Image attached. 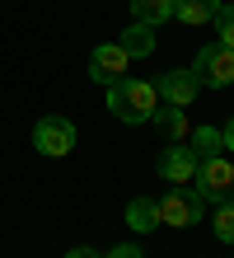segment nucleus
<instances>
[{
    "instance_id": "nucleus-19",
    "label": "nucleus",
    "mask_w": 234,
    "mask_h": 258,
    "mask_svg": "<svg viewBox=\"0 0 234 258\" xmlns=\"http://www.w3.org/2000/svg\"><path fill=\"white\" fill-rule=\"evenodd\" d=\"M66 258H103V253H94V249H70Z\"/></svg>"
},
{
    "instance_id": "nucleus-1",
    "label": "nucleus",
    "mask_w": 234,
    "mask_h": 258,
    "mask_svg": "<svg viewBox=\"0 0 234 258\" xmlns=\"http://www.w3.org/2000/svg\"><path fill=\"white\" fill-rule=\"evenodd\" d=\"M154 108H160V94H154L150 80H131V75H122V80L108 85V113L122 117V122H150Z\"/></svg>"
},
{
    "instance_id": "nucleus-10",
    "label": "nucleus",
    "mask_w": 234,
    "mask_h": 258,
    "mask_svg": "<svg viewBox=\"0 0 234 258\" xmlns=\"http://www.w3.org/2000/svg\"><path fill=\"white\" fill-rule=\"evenodd\" d=\"M215 10H220V0H174V19L187 24V28H201L215 19Z\"/></svg>"
},
{
    "instance_id": "nucleus-8",
    "label": "nucleus",
    "mask_w": 234,
    "mask_h": 258,
    "mask_svg": "<svg viewBox=\"0 0 234 258\" xmlns=\"http://www.w3.org/2000/svg\"><path fill=\"white\" fill-rule=\"evenodd\" d=\"M160 178H164V183H174V188H187L197 178V155L187 146H169L164 155H160Z\"/></svg>"
},
{
    "instance_id": "nucleus-6",
    "label": "nucleus",
    "mask_w": 234,
    "mask_h": 258,
    "mask_svg": "<svg viewBox=\"0 0 234 258\" xmlns=\"http://www.w3.org/2000/svg\"><path fill=\"white\" fill-rule=\"evenodd\" d=\"M127 66H131V56L122 52L117 42H103V47H94V52H89V75H94L103 89L113 85V80H122V75H127Z\"/></svg>"
},
{
    "instance_id": "nucleus-16",
    "label": "nucleus",
    "mask_w": 234,
    "mask_h": 258,
    "mask_svg": "<svg viewBox=\"0 0 234 258\" xmlns=\"http://www.w3.org/2000/svg\"><path fill=\"white\" fill-rule=\"evenodd\" d=\"M215 28H220L225 47H234V5H225V0H220V10H215Z\"/></svg>"
},
{
    "instance_id": "nucleus-9",
    "label": "nucleus",
    "mask_w": 234,
    "mask_h": 258,
    "mask_svg": "<svg viewBox=\"0 0 234 258\" xmlns=\"http://www.w3.org/2000/svg\"><path fill=\"white\" fill-rule=\"evenodd\" d=\"M150 122L160 127L174 146H187V136H192V122H187V113H183V108H169V103H160V108H154Z\"/></svg>"
},
{
    "instance_id": "nucleus-3",
    "label": "nucleus",
    "mask_w": 234,
    "mask_h": 258,
    "mask_svg": "<svg viewBox=\"0 0 234 258\" xmlns=\"http://www.w3.org/2000/svg\"><path fill=\"white\" fill-rule=\"evenodd\" d=\"M192 75H197V85H211V89L234 85V47H225V42L201 47L197 61H192Z\"/></svg>"
},
{
    "instance_id": "nucleus-4",
    "label": "nucleus",
    "mask_w": 234,
    "mask_h": 258,
    "mask_svg": "<svg viewBox=\"0 0 234 258\" xmlns=\"http://www.w3.org/2000/svg\"><path fill=\"white\" fill-rule=\"evenodd\" d=\"M197 197L201 202H220V197H234V164L225 155H211V160H197Z\"/></svg>"
},
{
    "instance_id": "nucleus-7",
    "label": "nucleus",
    "mask_w": 234,
    "mask_h": 258,
    "mask_svg": "<svg viewBox=\"0 0 234 258\" xmlns=\"http://www.w3.org/2000/svg\"><path fill=\"white\" fill-rule=\"evenodd\" d=\"M197 75L192 71H169L160 75V85H154V94H160V103H169V108H187V103L197 99Z\"/></svg>"
},
{
    "instance_id": "nucleus-18",
    "label": "nucleus",
    "mask_w": 234,
    "mask_h": 258,
    "mask_svg": "<svg viewBox=\"0 0 234 258\" xmlns=\"http://www.w3.org/2000/svg\"><path fill=\"white\" fill-rule=\"evenodd\" d=\"M220 141H225V150H234V117H229V122L220 127Z\"/></svg>"
},
{
    "instance_id": "nucleus-13",
    "label": "nucleus",
    "mask_w": 234,
    "mask_h": 258,
    "mask_svg": "<svg viewBox=\"0 0 234 258\" xmlns=\"http://www.w3.org/2000/svg\"><path fill=\"white\" fill-rule=\"evenodd\" d=\"M131 14H136V24H164V19H174V0H127Z\"/></svg>"
},
{
    "instance_id": "nucleus-2",
    "label": "nucleus",
    "mask_w": 234,
    "mask_h": 258,
    "mask_svg": "<svg viewBox=\"0 0 234 258\" xmlns=\"http://www.w3.org/2000/svg\"><path fill=\"white\" fill-rule=\"evenodd\" d=\"M154 207H160V225H174V230H187V225L201 221V197L197 188H169L164 197H154Z\"/></svg>"
},
{
    "instance_id": "nucleus-17",
    "label": "nucleus",
    "mask_w": 234,
    "mask_h": 258,
    "mask_svg": "<svg viewBox=\"0 0 234 258\" xmlns=\"http://www.w3.org/2000/svg\"><path fill=\"white\" fill-rule=\"evenodd\" d=\"M108 258H145V253H140L136 244H117V249H113V253H108Z\"/></svg>"
},
{
    "instance_id": "nucleus-15",
    "label": "nucleus",
    "mask_w": 234,
    "mask_h": 258,
    "mask_svg": "<svg viewBox=\"0 0 234 258\" xmlns=\"http://www.w3.org/2000/svg\"><path fill=\"white\" fill-rule=\"evenodd\" d=\"M215 239L234 244V197H220V202H215Z\"/></svg>"
},
{
    "instance_id": "nucleus-11",
    "label": "nucleus",
    "mask_w": 234,
    "mask_h": 258,
    "mask_svg": "<svg viewBox=\"0 0 234 258\" xmlns=\"http://www.w3.org/2000/svg\"><path fill=\"white\" fill-rule=\"evenodd\" d=\"M127 225H131L136 235H145V230L160 225V207H154V197H131V202H127Z\"/></svg>"
},
{
    "instance_id": "nucleus-14",
    "label": "nucleus",
    "mask_w": 234,
    "mask_h": 258,
    "mask_svg": "<svg viewBox=\"0 0 234 258\" xmlns=\"http://www.w3.org/2000/svg\"><path fill=\"white\" fill-rule=\"evenodd\" d=\"M187 150H192L197 160H211V155H220V150H225V141H220V132H215V127H192Z\"/></svg>"
},
{
    "instance_id": "nucleus-12",
    "label": "nucleus",
    "mask_w": 234,
    "mask_h": 258,
    "mask_svg": "<svg viewBox=\"0 0 234 258\" xmlns=\"http://www.w3.org/2000/svg\"><path fill=\"white\" fill-rule=\"evenodd\" d=\"M117 47L127 52L131 61H136V56H150V52H154V28H150V24H131L127 33L117 38Z\"/></svg>"
},
{
    "instance_id": "nucleus-5",
    "label": "nucleus",
    "mask_w": 234,
    "mask_h": 258,
    "mask_svg": "<svg viewBox=\"0 0 234 258\" xmlns=\"http://www.w3.org/2000/svg\"><path fill=\"white\" fill-rule=\"evenodd\" d=\"M33 146L42 150V155H52V160L70 155L75 150V122L70 117H42V122L33 127Z\"/></svg>"
}]
</instances>
